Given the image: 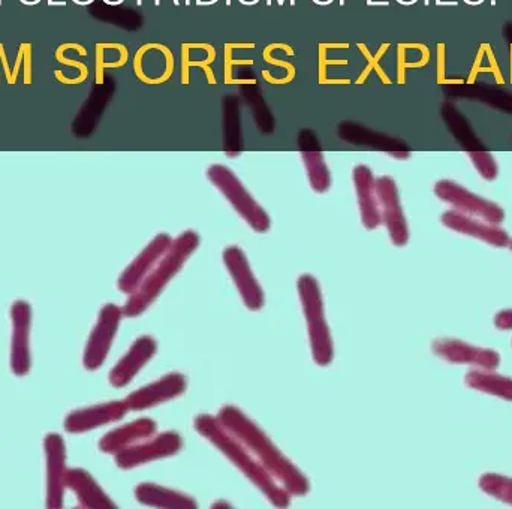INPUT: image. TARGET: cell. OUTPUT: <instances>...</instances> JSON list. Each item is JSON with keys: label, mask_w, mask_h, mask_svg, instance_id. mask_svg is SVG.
Wrapping results in <instances>:
<instances>
[{"label": "cell", "mask_w": 512, "mask_h": 509, "mask_svg": "<svg viewBox=\"0 0 512 509\" xmlns=\"http://www.w3.org/2000/svg\"><path fill=\"white\" fill-rule=\"evenodd\" d=\"M218 420L289 495L304 496L309 493L310 484L306 475L237 406H224L219 411Z\"/></svg>", "instance_id": "obj_1"}, {"label": "cell", "mask_w": 512, "mask_h": 509, "mask_svg": "<svg viewBox=\"0 0 512 509\" xmlns=\"http://www.w3.org/2000/svg\"><path fill=\"white\" fill-rule=\"evenodd\" d=\"M195 430L207 441L212 442L231 463L237 466L252 483L264 493L265 498L277 508L288 507L291 495L259 465L251 453L219 423L213 415H198L194 421Z\"/></svg>", "instance_id": "obj_2"}, {"label": "cell", "mask_w": 512, "mask_h": 509, "mask_svg": "<svg viewBox=\"0 0 512 509\" xmlns=\"http://www.w3.org/2000/svg\"><path fill=\"white\" fill-rule=\"evenodd\" d=\"M200 246V236L188 230L173 240L167 254L159 259L158 264L147 274L140 286L132 292L128 303L123 307V315L138 316L159 297L170 280L182 270L185 262Z\"/></svg>", "instance_id": "obj_3"}, {"label": "cell", "mask_w": 512, "mask_h": 509, "mask_svg": "<svg viewBox=\"0 0 512 509\" xmlns=\"http://www.w3.org/2000/svg\"><path fill=\"white\" fill-rule=\"evenodd\" d=\"M297 288L309 328L313 361L318 366H330L334 357L333 340L325 319L321 286L312 274H301L298 277Z\"/></svg>", "instance_id": "obj_4"}, {"label": "cell", "mask_w": 512, "mask_h": 509, "mask_svg": "<svg viewBox=\"0 0 512 509\" xmlns=\"http://www.w3.org/2000/svg\"><path fill=\"white\" fill-rule=\"evenodd\" d=\"M210 182L224 194L236 212L251 225L256 233H267L271 227L270 216L249 194L239 177L227 165L213 164L207 168Z\"/></svg>", "instance_id": "obj_5"}, {"label": "cell", "mask_w": 512, "mask_h": 509, "mask_svg": "<svg viewBox=\"0 0 512 509\" xmlns=\"http://www.w3.org/2000/svg\"><path fill=\"white\" fill-rule=\"evenodd\" d=\"M435 194L439 200L450 204L463 215L472 216V218L481 219V221L493 225L504 222L505 212L498 204L486 200V198L478 197L474 192L457 185L456 182L441 180V182L436 183Z\"/></svg>", "instance_id": "obj_6"}, {"label": "cell", "mask_w": 512, "mask_h": 509, "mask_svg": "<svg viewBox=\"0 0 512 509\" xmlns=\"http://www.w3.org/2000/svg\"><path fill=\"white\" fill-rule=\"evenodd\" d=\"M182 447L183 439L179 433L165 432L119 451L116 462L122 469L137 468V466L146 465L155 460L174 456L182 450Z\"/></svg>", "instance_id": "obj_7"}, {"label": "cell", "mask_w": 512, "mask_h": 509, "mask_svg": "<svg viewBox=\"0 0 512 509\" xmlns=\"http://www.w3.org/2000/svg\"><path fill=\"white\" fill-rule=\"evenodd\" d=\"M376 195H378L382 222L387 227L391 242L399 248L408 245V222H406L405 213L400 204L399 189L393 177L382 176L376 179Z\"/></svg>", "instance_id": "obj_8"}, {"label": "cell", "mask_w": 512, "mask_h": 509, "mask_svg": "<svg viewBox=\"0 0 512 509\" xmlns=\"http://www.w3.org/2000/svg\"><path fill=\"white\" fill-rule=\"evenodd\" d=\"M432 349L438 357L444 358L448 363L468 364L489 372L501 366V355L498 352L469 345L460 340L438 339L433 342Z\"/></svg>", "instance_id": "obj_9"}, {"label": "cell", "mask_w": 512, "mask_h": 509, "mask_svg": "<svg viewBox=\"0 0 512 509\" xmlns=\"http://www.w3.org/2000/svg\"><path fill=\"white\" fill-rule=\"evenodd\" d=\"M224 262L246 306L251 310L262 309L265 301L264 291L256 280L245 252L239 246H228L224 251Z\"/></svg>", "instance_id": "obj_10"}, {"label": "cell", "mask_w": 512, "mask_h": 509, "mask_svg": "<svg viewBox=\"0 0 512 509\" xmlns=\"http://www.w3.org/2000/svg\"><path fill=\"white\" fill-rule=\"evenodd\" d=\"M186 387H188V381L182 373H170V375H165L164 378L134 391L126 399V403L132 411H144V409L176 399L180 394L185 393Z\"/></svg>", "instance_id": "obj_11"}, {"label": "cell", "mask_w": 512, "mask_h": 509, "mask_svg": "<svg viewBox=\"0 0 512 509\" xmlns=\"http://www.w3.org/2000/svg\"><path fill=\"white\" fill-rule=\"evenodd\" d=\"M171 243H173V239L168 234H158L144 248V251L132 261V264L123 271L122 277L119 280V288L123 292L132 294L143 283V280L153 270V267L158 264L159 259L167 254Z\"/></svg>", "instance_id": "obj_12"}, {"label": "cell", "mask_w": 512, "mask_h": 509, "mask_svg": "<svg viewBox=\"0 0 512 509\" xmlns=\"http://www.w3.org/2000/svg\"><path fill=\"white\" fill-rule=\"evenodd\" d=\"M441 221L450 230L483 240L484 243L495 246V248L510 246L511 239L507 231L502 230L498 225L489 224V222L481 221V219L463 215V213L457 212V210L445 212L442 215Z\"/></svg>", "instance_id": "obj_13"}, {"label": "cell", "mask_w": 512, "mask_h": 509, "mask_svg": "<svg viewBox=\"0 0 512 509\" xmlns=\"http://www.w3.org/2000/svg\"><path fill=\"white\" fill-rule=\"evenodd\" d=\"M337 134L339 138L345 140L346 143L357 144V146H367L372 150H381L388 153L396 159H408L411 152L405 149L403 143L385 134L372 131L366 126L358 125L355 122H342L337 126Z\"/></svg>", "instance_id": "obj_14"}, {"label": "cell", "mask_w": 512, "mask_h": 509, "mask_svg": "<svg viewBox=\"0 0 512 509\" xmlns=\"http://www.w3.org/2000/svg\"><path fill=\"white\" fill-rule=\"evenodd\" d=\"M122 315L123 310L114 306V304H107L102 309L98 325H96L95 331L90 337L89 346H87L86 366L89 369H96L104 363L108 349H110L111 342H113L114 334L119 328Z\"/></svg>", "instance_id": "obj_15"}, {"label": "cell", "mask_w": 512, "mask_h": 509, "mask_svg": "<svg viewBox=\"0 0 512 509\" xmlns=\"http://www.w3.org/2000/svg\"><path fill=\"white\" fill-rule=\"evenodd\" d=\"M298 144H300L301 159L306 167L310 186L318 194H325L330 189L331 176L322 150L319 149L318 137L310 129H304L300 132Z\"/></svg>", "instance_id": "obj_16"}, {"label": "cell", "mask_w": 512, "mask_h": 509, "mask_svg": "<svg viewBox=\"0 0 512 509\" xmlns=\"http://www.w3.org/2000/svg\"><path fill=\"white\" fill-rule=\"evenodd\" d=\"M354 185L357 191L358 207H360L361 222L367 230H376L382 224L381 209L376 195V179L367 165H357L354 168Z\"/></svg>", "instance_id": "obj_17"}, {"label": "cell", "mask_w": 512, "mask_h": 509, "mask_svg": "<svg viewBox=\"0 0 512 509\" xmlns=\"http://www.w3.org/2000/svg\"><path fill=\"white\" fill-rule=\"evenodd\" d=\"M158 351V343L153 337L143 336L135 340L128 354L111 370L110 381L114 387H125L137 373L152 360Z\"/></svg>", "instance_id": "obj_18"}, {"label": "cell", "mask_w": 512, "mask_h": 509, "mask_svg": "<svg viewBox=\"0 0 512 509\" xmlns=\"http://www.w3.org/2000/svg\"><path fill=\"white\" fill-rule=\"evenodd\" d=\"M156 429H158V426H156L155 421L150 420V418H141V420L126 424V426L113 430V432L104 436L101 441V450L105 453L117 454L125 448L152 438V436H155Z\"/></svg>", "instance_id": "obj_19"}, {"label": "cell", "mask_w": 512, "mask_h": 509, "mask_svg": "<svg viewBox=\"0 0 512 509\" xmlns=\"http://www.w3.org/2000/svg\"><path fill=\"white\" fill-rule=\"evenodd\" d=\"M128 409L129 406L126 400L125 402L105 403V405L95 406V408L86 409V411L75 412L72 417H69L66 427L74 430V432L93 429V427L120 420L128 412Z\"/></svg>", "instance_id": "obj_20"}, {"label": "cell", "mask_w": 512, "mask_h": 509, "mask_svg": "<svg viewBox=\"0 0 512 509\" xmlns=\"http://www.w3.org/2000/svg\"><path fill=\"white\" fill-rule=\"evenodd\" d=\"M135 496L141 504L155 508L167 509H195L198 508L197 501L191 496L183 495L176 490L167 487L156 486V484H140L135 489Z\"/></svg>", "instance_id": "obj_21"}, {"label": "cell", "mask_w": 512, "mask_h": 509, "mask_svg": "<svg viewBox=\"0 0 512 509\" xmlns=\"http://www.w3.org/2000/svg\"><path fill=\"white\" fill-rule=\"evenodd\" d=\"M465 384L472 390L481 391V393L492 394V396L501 397V399L512 402V379L507 376L496 375V373L481 372V370H471L465 376Z\"/></svg>", "instance_id": "obj_22"}, {"label": "cell", "mask_w": 512, "mask_h": 509, "mask_svg": "<svg viewBox=\"0 0 512 509\" xmlns=\"http://www.w3.org/2000/svg\"><path fill=\"white\" fill-rule=\"evenodd\" d=\"M72 486L80 495L81 502L90 508H113V502L96 486L95 481L81 471H75L72 475Z\"/></svg>", "instance_id": "obj_23"}, {"label": "cell", "mask_w": 512, "mask_h": 509, "mask_svg": "<svg viewBox=\"0 0 512 509\" xmlns=\"http://www.w3.org/2000/svg\"><path fill=\"white\" fill-rule=\"evenodd\" d=\"M442 116H444L445 122H447L448 128L453 132L454 137L465 146V149H468L471 144H477V138H475L472 129L469 128L465 117H463L453 105H445V107L442 108Z\"/></svg>", "instance_id": "obj_24"}, {"label": "cell", "mask_w": 512, "mask_h": 509, "mask_svg": "<svg viewBox=\"0 0 512 509\" xmlns=\"http://www.w3.org/2000/svg\"><path fill=\"white\" fill-rule=\"evenodd\" d=\"M480 487L486 495L512 505V478L498 474H486L480 478Z\"/></svg>", "instance_id": "obj_25"}, {"label": "cell", "mask_w": 512, "mask_h": 509, "mask_svg": "<svg viewBox=\"0 0 512 509\" xmlns=\"http://www.w3.org/2000/svg\"><path fill=\"white\" fill-rule=\"evenodd\" d=\"M466 95L474 98L475 101H483L492 107L501 108V110L512 113V93L501 92V90L493 89V87L483 86H466Z\"/></svg>", "instance_id": "obj_26"}, {"label": "cell", "mask_w": 512, "mask_h": 509, "mask_svg": "<svg viewBox=\"0 0 512 509\" xmlns=\"http://www.w3.org/2000/svg\"><path fill=\"white\" fill-rule=\"evenodd\" d=\"M469 158H471L472 164L477 168L478 173L486 180H495L499 174L498 164H496L495 158L490 153L481 152V150H474L469 152Z\"/></svg>", "instance_id": "obj_27"}, {"label": "cell", "mask_w": 512, "mask_h": 509, "mask_svg": "<svg viewBox=\"0 0 512 509\" xmlns=\"http://www.w3.org/2000/svg\"><path fill=\"white\" fill-rule=\"evenodd\" d=\"M495 325L499 330H512V309L499 312L495 316Z\"/></svg>", "instance_id": "obj_28"}, {"label": "cell", "mask_w": 512, "mask_h": 509, "mask_svg": "<svg viewBox=\"0 0 512 509\" xmlns=\"http://www.w3.org/2000/svg\"><path fill=\"white\" fill-rule=\"evenodd\" d=\"M510 248H511V251H512V242H510Z\"/></svg>", "instance_id": "obj_29"}]
</instances>
